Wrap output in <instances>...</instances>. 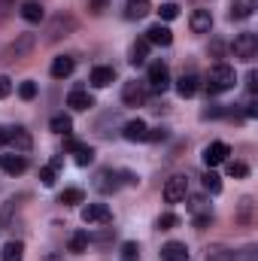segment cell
<instances>
[{
    "label": "cell",
    "instance_id": "6da1fadb",
    "mask_svg": "<svg viewBox=\"0 0 258 261\" xmlns=\"http://www.w3.org/2000/svg\"><path fill=\"white\" fill-rule=\"evenodd\" d=\"M34 46H37V37H34V34H18V37L0 52V64H12V61L28 58V55L34 52Z\"/></svg>",
    "mask_w": 258,
    "mask_h": 261
},
{
    "label": "cell",
    "instance_id": "7a4b0ae2",
    "mask_svg": "<svg viewBox=\"0 0 258 261\" xmlns=\"http://www.w3.org/2000/svg\"><path fill=\"white\" fill-rule=\"evenodd\" d=\"M234 82H237V76H234V67L216 64L213 70H210V76H207V91H210V94H219V91H228V88H234Z\"/></svg>",
    "mask_w": 258,
    "mask_h": 261
},
{
    "label": "cell",
    "instance_id": "3957f363",
    "mask_svg": "<svg viewBox=\"0 0 258 261\" xmlns=\"http://www.w3.org/2000/svg\"><path fill=\"white\" fill-rule=\"evenodd\" d=\"M73 31H76V18L67 15V12H58V15H52L49 24H46V43H58V40L70 37Z\"/></svg>",
    "mask_w": 258,
    "mask_h": 261
},
{
    "label": "cell",
    "instance_id": "277c9868",
    "mask_svg": "<svg viewBox=\"0 0 258 261\" xmlns=\"http://www.w3.org/2000/svg\"><path fill=\"white\" fill-rule=\"evenodd\" d=\"M231 52H234V58L237 61H252L258 55V37L255 34H237L234 37V43H231Z\"/></svg>",
    "mask_w": 258,
    "mask_h": 261
},
{
    "label": "cell",
    "instance_id": "5b68a950",
    "mask_svg": "<svg viewBox=\"0 0 258 261\" xmlns=\"http://www.w3.org/2000/svg\"><path fill=\"white\" fill-rule=\"evenodd\" d=\"M82 222L85 225H110L113 213L107 203H88V206H82Z\"/></svg>",
    "mask_w": 258,
    "mask_h": 261
},
{
    "label": "cell",
    "instance_id": "8992f818",
    "mask_svg": "<svg viewBox=\"0 0 258 261\" xmlns=\"http://www.w3.org/2000/svg\"><path fill=\"white\" fill-rule=\"evenodd\" d=\"M186 195H189V179H186L183 173L170 176L167 186H164V200H167V203H179V200H186Z\"/></svg>",
    "mask_w": 258,
    "mask_h": 261
},
{
    "label": "cell",
    "instance_id": "52a82bcc",
    "mask_svg": "<svg viewBox=\"0 0 258 261\" xmlns=\"http://www.w3.org/2000/svg\"><path fill=\"white\" fill-rule=\"evenodd\" d=\"M149 85H152V91H158V94H164V91L170 88V70H167V64H161V61L149 64Z\"/></svg>",
    "mask_w": 258,
    "mask_h": 261
},
{
    "label": "cell",
    "instance_id": "ba28073f",
    "mask_svg": "<svg viewBox=\"0 0 258 261\" xmlns=\"http://www.w3.org/2000/svg\"><path fill=\"white\" fill-rule=\"evenodd\" d=\"M228 155H231V146H228V143H222V140H216V143H210V146L203 149V161H207V167L225 164V161H228Z\"/></svg>",
    "mask_w": 258,
    "mask_h": 261
},
{
    "label": "cell",
    "instance_id": "9c48e42d",
    "mask_svg": "<svg viewBox=\"0 0 258 261\" xmlns=\"http://www.w3.org/2000/svg\"><path fill=\"white\" fill-rule=\"evenodd\" d=\"M0 170L6 176H21L28 170V158L18 155V152H9V155H0Z\"/></svg>",
    "mask_w": 258,
    "mask_h": 261
},
{
    "label": "cell",
    "instance_id": "30bf717a",
    "mask_svg": "<svg viewBox=\"0 0 258 261\" xmlns=\"http://www.w3.org/2000/svg\"><path fill=\"white\" fill-rule=\"evenodd\" d=\"M122 100H125V107H143L146 103V82H125Z\"/></svg>",
    "mask_w": 258,
    "mask_h": 261
},
{
    "label": "cell",
    "instance_id": "8fae6325",
    "mask_svg": "<svg viewBox=\"0 0 258 261\" xmlns=\"http://www.w3.org/2000/svg\"><path fill=\"white\" fill-rule=\"evenodd\" d=\"M94 189H97L100 195H113V192L119 189V170H113V167L100 170L97 179H94Z\"/></svg>",
    "mask_w": 258,
    "mask_h": 261
},
{
    "label": "cell",
    "instance_id": "7c38bea8",
    "mask_svg": "<svg viewBox=\"0 0 258 261\" xmlns=\"http://www.w3.org/2000/svg\"><path fill=\"white\" fill-rule=\"evenodd\" d=\"M6 146H12L18 155H28L31 146H34V140H31V134L24 128H9V143H6Z\"/></svg>",
    "mask_w": 258,
    "mask_h": 261
},
{
    "label": "cell",
    "instance_id": "4fadbf2b",
    "mask_svg": "<svg viewBox=\"0 0 258 261\" xmlns=\"http://www.w3.org/2000/svg\"><path fill=\"white\" fill-rule=\"evenodd\" d=\"M146 43H149V46H170V43H173V31H170L167 24H152V28L146 31Z\"/></svg>",
    "mask_w": 258,
    "mask_h": 261
},
{
    "label": "cell",
    "instance_id": "5bb4252c",
    "mask_svg": "<svg viewBox=\"0 0 258 261\" xmlns=\"http://www.w3.org/2000/svg\"><path fill=\"white\" fill-rule=\"evenodd\" d=\"M21 18H24L28 24H40V21H46V9H43V3H40V0H24V3H21Z\"/></svg>",
    "mask_w": 258,
    "mask_h": 261
},
{
    "label": "cell",
    "instance_id": "9a60e30c",
    "mask_svg": "<svg viewBox=\"0 0 258 261\" xmlns=\"http://www.w3.org/2000/svg\"><path fill=\"white\" fill-rule=\"evenodd\" d=\"M161 261H189V246L179 240H170L161 246Z\"/></svg>",
    "mask_w": 258,
    "mask_h": 261
},
{
    "label": "cell",
    "instance_id": "2e32d148",
    "mask_svg": "<svg viewBox=\"0 0 258 261\" xmlns=\"http://www.w3.org/2000/svg\"><path fill=\"white\" fill-rule=\"evenodd\" d=\"M197 88H200V79H197L194 73H183V76L176 79V91H179V97H194Z\"/></svg>",
    "mask_w": 258,
    "mask_h": 261
},
{
    "label": "cell",
    "instance_id": "e0dca14e",
    "mask_svg": "<svg viewBox=\"0 0 258 261\" xmlns=\"http://www.w3.org/2000/svg\"><path fill=\"white\" fill-rule=\"evenodd\" d=\"M67 107H73V110H88V107H94V97H91L85 88H73L70 97H67Z\"/></svg>",
    "mask_w": 258,
    "mask_h": 261
},
{
    "label": "cell",
    "instance_id": "ac0fdd59",
    "mask_svg": "<svg viewBox=\"0 0 258 261\" xmlns=\"http://www.w3.org/2000/svg\"><path fill=\"white\" fill-rule=\"evenodd\" d=\"M210 28H213L210 9H194L192 12V31L194 34H210Z\"/></svg>",
    "mask_w": 258,
    "mask_h": 261
},
{
    "label": "cell",
    "instance_id": "d6986e66",
    "mask_svg": "<svg viewBox=\"0 0 258 261\" xmlns=\"http://www.w3.org/2000/svg\"><path fill=\"white\" fill-rule=\"evenodd\" d=\"M73 70H76V61H73L70 55H58V58L52 61V76H55V79H67Z\"/></svg>",
    "mask_w": 258,
    "mask_h": 261
},
{
    "label": "cell",
    "instance_id": "ffe728a7",
    "mask_svg": "<svg viewBox=\"0 0 258 261\" xmlns=\"http://www.w3.org/2000/svg\"><path fill=\"white\" fill-rule=\"evenodd\" d=\"M110 82H116V70L113 67H94L91 70V85L94 88H107Z\"/></svg>",
    "mask_w": 258,
    "mask_h": 261
},
{
    "label": "cell",
    "instance_id": "44dd1931",
    "mask_svg": "<svg viewBox=\"0 0 258 261\" xmlns=\"http://www.w3.org/2000/svg\"><path fill=\"white\" fill-rule=\"evenodd\" d=\"M146 122L143 119H131L128 125L122 128V134H125V140H131V143H137V140H146Z\"/></svg>",
    "mask_w": 258,
    "mask_h": 261
},
{
    "label": "cell",
    "instance_id": "7402d4cb",
    "mask_svg": "<svg viewBox=\"0 0 258 261\" xmlns=\"http://www.w3.org/2000/svg\"><path fill=\"white\" fill-rule=\"evenodd\" d=\"M255 0H231V18H249L252 12H255Z\"/></svg>",
    "mask_w": 258,
    "mask_h": 261
},
{
    "label": "cell",
    "instance_id": "603a6c76",
    "mask_svg": "<svg viewBox=\"0 0 258 261\" xmlns=\"http://www.w3.org/2000/svg\"><path fill=\"white\" fill-rule=\"evenodd\" d=\"M0 261H24V243L21 240H9L0 252Z\"/></svg>",
    "mask_w": 258,
    "mask_h": 261
},
{
    "label": "cell",
    "instance_id": "cb8c5ba5",
    "mask_svg": "<svg viewBox=\"0 0 258 261\" xmlns=\"http://www.w3.org/2000/svg\"><path fill=\"white\" fill-rule=\"evenodd\" d=\"M203 258H207V261H237V252H234V249H228V246H222V243H219V246H210V249H207V255H203Z\"/></svg>",
    "mask_w": 258,
    "mask_h": 261
},
{
    "label": "cell",
    "instance_id": "d4e9b609",
    "mask_svg": "<svg viewBox=\"0 0 258 261\" xmlns=\"http://www.w3.org/2000/svg\"><path fill=\"white\" fill-rule=\"evenodd\" d=\"M146 58H149V43H146V37H143V40H137V43L131 46V64L140 67V64H146Z\"/></svg>",
    "mask_w": 258,
    "mask_h": 261
},
{
    "label": "cell",
    "instance_id": "484cf974",
    "mask_svg": "<svg viewBox=\"0 0 258 261\" xmlns=\"http://www.w3.org/2000/svg\"><path fill=\"white\" fill-rule=\"evenodd\" d=\"M49 128L55 130V134H70L73 130V119L70 116H64V113H58V116H52V122H49Z\"/></svg>",
    "mask_w": 258,
    "mask_h": 261
},
{
    "label": "cell",
    "instance_id": "4316f807",
    "mask_svg": "<svg viewBox=\"0 0 258 261\" xmlns=\"http://www.w3.org/2000/svg\"><path fill=\"white\" fill-rule=\"evenodd\" d=\"M252 210H255V200H252V197H243V200H240L237 222H240V225H252Z\"/></svg>",
    "mask_w": 258,
    "mask_h": 261
},
{
    "label": "cell",
    "instance_id": "83f0119b",
    "mask_svg": "<svg viewBox=\"0 0 258 261\" xmlns=\"http://www.w3.org/2000/svg\"><path fill=\"white\" fill-rule=\"evenodd\" d=\"M155 228H158V231H173V228H179V216H176V213H161V216L155 219Z\"/></svg>",
    "mask_w": 258,
    "mask_h": 261
},
{
    "label": "cell",
    "instance_id": "f1b7e54d",
    "mask_svg": "<svg viewBox=\"0 0 258 261\" xmlns=\"http://www.w3.org/2000/svg\"><path fill=\"white\" fill-rule=\"evenodd\" d=\"M88 243H91L88 231H76V234L70 237V252H85V249H88Z\"/></svg>",
    "mask_w": 258,
    "mask_h": 261
},
{
    "label": "cell",
    "instance_id": "f546056e",
    "mask_svg": "<svg viewBox=\"0 0 258 261\" xmlns=\"http://www.w3.org/2000/svg\"><path fill=\"white\" fill-rule=\"evenodd\" d=\"M85 195H82V189H64L61 195H58V203H64V206H73V203H82Z\"/></svg>",
    "mask_w": 258,
    "mask_h": 261
},
{
    "label": "cell",
    "instance_id": "4dcf8cb0",
    "mask_svg": "<svg viewBox=\"0 0 258 261\" xmlns=\"http://www.w3.org/2000/svg\"><path fill=\"white\" fill-rule=\"evenodd\" d=\"M203 189H207L210 195H219V192H222V176L213 173V170H207V173H203Z\"/></svg>",
    "mask_w": 258,
    "mask_h": 261
},
{
    "label": "cell",
    "instance_id": "1f68e13d",
    "mask_svg": "<svg viewBox=\"0 0 258 261\" xmlns=\"http://www.w3.org/2000/svg\"><path fill=\"white\" fill-rule=\"evenodd\" d=\"M149 12V0H128V18H143Z\"/></svg>",
    "mask_w": 258,
    "mask_h": 261
},
{
    "label": "cell",
    "instance_id": "d6a6232c",
    "mask_svg": "<svg viewBox=\"0 0 258 261\" xmlns=\"http://www.w3.org/2000/svg\"><path fill=\"white\" fill-rule=\"evenodd\" d=\"M73 155H76V164H79V167H88V164L94 161V149H91V146H82V143H79V149H76Z\"/></svg>",
    "mask_w": 258,
    "mask_h": 261
},
{
    "label": "cell",
    "instance_id": "836d02e7",
    "mask_svg": "<svg viewBox=\"0 0 258 261\" xmlns=\"http://www.w3.org/2000/svg\"><path fill=\"white\" fill-rule=\"evenodd\" d=\"M158 15H161L164 21H173V18L179 15V3H173V0H167V3H161V6H158Z\"/></svg>",
    "mask_w": 258,
    "mask_h": 261
},
{
    "label": "cell",
    "instance_id": "e575fe53",
    "mask_svg": "<svg viewBox=\"0 0 258 261\" xmlns=\"http://www.w3.org/2000/svg\"><path fill=\"white\" fill-rule=\"evenodd\" d=\"M228 176H234V179H246V176H249V167H246L243 161H228Z\"/></svg>",
    "mask_w": 258,
    "mask_h": 261
},
{
    "label": "cell",
    "instance_id": "d590c367",
    "mask_svg": "<svg viewBox=\"0 0 258 261\" xmlns=\"http://www.w3.org/2000/svg\"><path fill=\"white\" fill-rule=\"evenodd\" d=\"M18 97H21V100H34V97H37V82H31V79L21 82V85H18Z\"/></svg>",
    "mask_w": 258,
    "mask_h": 261
},
{
    "label": "cell",
    "instance_id": "8d00e7d4",
    "mask_svg": "<svg viewBox=\"0 0 258 261\" xmlns=\"http://www.w3.org/2000/svg\"><path fill=\"white\" fill-rule=\"evenodd\" d=\"M137 255H140V246H137L134 240L122 243V261H137Z\"/></svg>",
    "mask_w": 258,
    "mask_h": 261
},
{
    "label": "cell",
    "instance_id": "74e56055",
    "mask_svg": "<svg viewBox=\"0 0 258 261\" xmlns=\"http://www.w3.org/2000/svg\"><path fill=\"white\" fill-rule=\"evenodd\" d=\"M210 225H213V213H210V210H203V213L194 216V228H197V231H203V228H210Z\"/></svg>",
    "mask_w": 258,
    "mask_h": 261
},
{
    "label": "cell",
    "instance_id": "f35d334b",
    "mask_svg": "<svg viewBox=\"0 0 258 261\" xmlns=\"http://www.w3.org/2000/svg\"><path fill=\"white\" fill-rule=\"evenodd\" d=\"M40 182L43 186H55V170L52 167H40Z\"/></svg>",
    "mask_w": 258,
    "mask_h": 261
},
{
    "label": "cell",
    "instance_id": "ab89813d",
    "mask_svg": "<svg viewBox=\"0 0 258 261\" xmlns=\"http://www.w3.org/2000/svg\"><path fill=\"white\" fill-rule=\"evenodd\" d=\"M15 9V0H0V21H6Z\"/></svg>",
    "mask_w": 258,
    "mask_h": 261
},
{
    "label": "cell",
    "instance_id": "60d3db41",
    "mask_svg": "<svg viewBox=\"0 0 258 261\" xmlns=\"http://www.w3.org/2000/svg\"><path fill=\"white\" fill-rule=\"evenodd\" d=\"M146 140H152V143H161V140H167V130H164V128L146 130Z\"/></svg>",
    "mask_w": 258,
    "mask_h": 261
},
{
    "label": "cell",
    "instance_id": "b9f144b4",
    "mask_svg": "<svg viewBox=\"0 0 258 261\" xmlns=\"http://www.w3.org/2000/svg\"><path fill=\"white\" fill-rule=\"evenodd\" d=\"M9 94H12V79L9 76H0V100L9 97Z\"/></svg>",
    "mask_w": 258,
    "mask_h": 261
},
{
    "label": "cell",
    "instance_id": "7bdbcfd3",
    "mask_svg": "<svg viewBox=\"0 0 258 261\" xmlns=\"http://www.w3.org/2000/svg\"><path fill=\"white\" fill-rule=\"evenodd\" d=\"M107 6H110V0H88V9H91L94 15H100Z\"/></svg>",
    "mask_w": 258,
    "mask_h": 261
},
{
    "label": "cell",
    "instance_id": "ee69618b",
    "mask_svg": "<svg viewBox=\"0 0 258 261\" xmlns=\"http://www.w3.org/2000/svg\"><path fill=\"white\" fill-rule=\"evenodd\" d=\"M222 113H225V110L213 103V107H207V110H203V119H216V116H222Z\"/></svg>",
    "mask_w": 258,
    "mask_h": 261
},
{
    "label": "cell",
    "instance_id": "f6af8a7d",
    "mask_svg": "<svg viewBox=\"0 0 258 261\" xmlns=\"http://www.w3.org/2000/svg\"><path fill=\"white\" fill-rule=\"evenodd\" d=\"M237 261H255V246H246V249L237 255Z\"/></svg>",
    "mask_w": 258,
    "mask_h": 261
},
{
    "label": "cell",
    "instance_id": "bcb514c9",
    "mask_svg": "<svg viewBox=\"0 0 258 261\" xmlns=\"http://www.w3.org/2000/svg\"><path fill=\"white\" fill-rule=\"evenodd\" d=\"M246 88H249V91H255V88H258V73H255V70L246 76Z\"/></svg>",
    "mask_w": 258,
    "mask_h": 261
},
{
    "label": "cell",
    "instance_id": "7dc6e473",
    "mask_svg": "<svg viewBox=\"0 0 258 261\" xmlns=\"http://www.w3.org/2000/svg\"><path fill=\"white\" fill-rule=\"evenodd\" d=\"M64 149H67V152H76V149H79V143H76V140H73L70 134L64 137Z\"/></svg>",
    "mask_w": 258,
    "mask_h": 261
},
{
    "label": "cell",
    "instance_id": "c3c4849f",
    "mask_svg": "<svg viewBox=\"0 0 258 261\" xmlns=\"http://www.w3.org/2000/svg\"><path fill=\"white\" fill-rule=\"evenodd\" d=\"M49 167H52V170H61V167H64V155H55V158H52V164H49Z\"/></svg>",
    "mask_w": 258,
    "mask_h": 261
},
{
    "label": "cell",
    "instance_id": "681fc988",
    "mask_svg": "<svg viewBox=\"0 0 258 261\" xmlns=\"http://www.w3.org/2000/svg\"><path fill=\"white\" fill-rule=\"evenodd\" d=\"M192 210L194 213H203V197H192Z\"/></svg>",
    "mask_w": 258,
    "mask_h": 261
},
{
    "label": "cell",
    "instance_id": "f907efd6",
    "mask_svg": "<svg viewBox=\"0 0 258 261\" xmlns=\"http://www.w3.org/2000/svg\"><path fill=\"white\" fill-rule=\"evenodd\" d=\"M9 143V128H0V146H6Z\"/></svg>",
    "mask_w": 258,
    "mask_h": 261
},
{
    "label": "cell",
    "instance_id": "816d5d0a",
    "mask_svg": "<svg viewBox=\"0 0 258 261\" xmlns=\"http://www.w3.org/2000/svg\"><path fill=\"white\" fill-rule=\"evenodd\" d=\"M43 261H64V258H61V255H46Z\"/></svg>",
    "mask_w": 258,
    "mask_h": 261
}]
</instances>
